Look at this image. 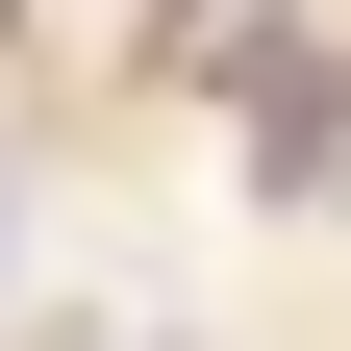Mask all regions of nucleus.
I'll list each match as a JSON object with an SVG mask.
<instances>
[{
	"label": "nucleus",
	"mask_w": 351,
	"mask_h": 351,
	"mask_svg": "<svg viewBox=\"0 0 351 351\" xmlns=\"http://www.w3.org/2000/svg\"><path fill=\"white\" fill-rule=\"evenodd\" d=\"M0 251H25V201H0Z\"/></svg>",
	"instance_id": "1"
}]
</instances>
